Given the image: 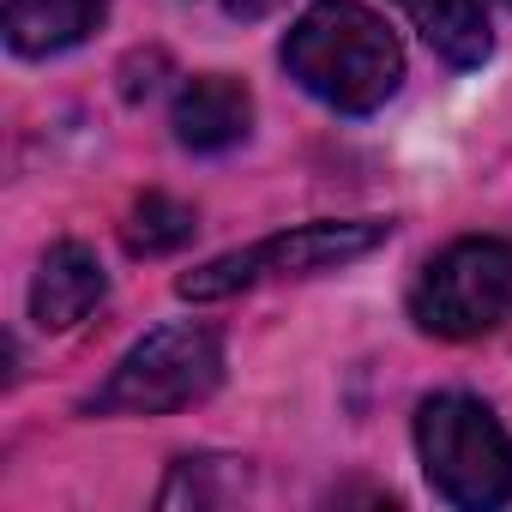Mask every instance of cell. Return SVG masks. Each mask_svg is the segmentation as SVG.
<instances>
[{
    "instance_id": "obj_6",
    "label": "cell",
    "mask_w": 512,
    "mask_h": 512,
    "mask_svg": "<svg viewBox=\"0 0 512 512\" xmlns=\"http://www.w3.org/2000/svg\"><path fill=\"white\" fill-rule=\"evenodd\" d=\"M109 296V272L85 241H55L31 278V320L43 332H73Z\"/></svg>"
},
{
    "instance_id": "obj_1",
    "label": "cell",
    "mask_w": 512,
    "mask_h": 512,
    "mask_svg": "<svg viewBox=\"0 0 512 512\" xmlns=\"http://www.w3.org/2000/svg\"><path fill=\"white\" fill-rule=\"evenodd\" d=\"M284 67L326 109L374 115L398 91V79H404V49L386 31V19L368 13L362 0H320V7H308L290 25Z\"/></svg>"
},
{
    "instance_id": "obj_3",
    "label": "cell",
    "mask_w": 512,
    "mask_h": 512,
    "mask_svg": "<svg viewBox=\"0 0 512 512\" xmlns=\"http://www.w3.org/2000/svg\"><path fill=\"white\" fill-rule=\"evenodd\" d=\"M416 458L452 506L488 512L512 500V440L494 410L464 392H440L416 410Z\"/></svg>"
},
{
    "instance_id": "obj_8",
    "label": "cell",
    "mask_w": 512,
    "mask_h": 512,
    "mask_svg": "<svg viewBox=\"0 0 512 512\" xmlns=\"http://www.w3.org/2000/svg\"><path fill=\"white\" fill-rule=\"evenodd\" d=\"M109 13V0H7V43L25 61L79 49Z\"/></svg>"
},
{
    "instance_id": "obj_11",
    "label": "cell",
    "mask_w": 512,
    "mask_h": 512,
    "mask_svg": "<svg viewBox=\"0 0 512 512\" xmlns=\"http://www.w3.org/2000/svg\"><path fill=\"white\" fill-rule=\"evenodd\" d=\"M229 7V19H266V13H278L284 0H223Z\"/></svg>"
},
{
    "instance_id": "obj_4",
    "label": "cell",
    "mask_w": 512,
    "mask_h": 512,
    "mask_svg": "<svg viewBox=\"0 0 512 512\" xmlns=\"http://www.w3.org/2000/svg\"><path fill=\"white\" fill-rule=\"evenodd\" d=\"M223 380V338L199 320H175L145 332L109 374V386L85 404L91 416H169L211 398Z\"/></svg>"
},
{
    "instance_id": "obj_5",
    "label": "cell",
    "mask_w": 512,
    "mask_h": 512,
    "mask_svg": "<svg viewBox=\"0 0 512 512\" xmlns=\"http://www.w3.org/2000/svg\"><path fill=\"white\" fill-rule=\"evenodd\" d=\"M512 314V241L464 235L440 247L410 284V320L428 338H482Z\"/></svg>"
},
{
    "instance_id": "obj_2",
    "label": "cell",
    "mask_w": 512,
    "mask_h": 512,
    "mask_svg": "<svg viewBox=\"0 0 512 512\" xmlns=\"http://www.w3.org/2000/svg\"><path fill=\"white\" fill-rule=\"evenodd\" d=\"M392 235V217H326V223H296V229H278L253 247H235L223 260H205L199 272H187L175 284L181 302H223V296H241L253 284H272V278H314V272H332V266H350L362 253H374L380 241Z\"/></svg>"
},
{
    "instance_id": "obj_9",
    "label": "cell",
    "mask_w": 512,
    "mask_h": 512,
    "mask_svg": "<svg viewBox=\"0 0 512 512\" xmlns=\"http://www.w3.org/2000/svg\"><path fill=\"white\" fill-rule=\"evenodd\" d=\"M398 7L440 61H452V67H482L488 61V49H494L488 0H398Z\"/></svg>"
},
{
    "instance_id": "obj_7",
    "label": "cell",
    "mask_w": 512,
    "mask_h": 512,
    "mask_svg": "<svg viewBox=\"0 0 512 512\" xmlns=\"http://www.w3.org/2000/svg\"><path fill=\"white\" fill-rule=\"evenodd\" d=\"M169 127H175V139H181L187 151H205V157H211V151H229V145H241L247 127H253V97H247V85L229 79V73L187 79L181 97H175V109H169Z\"/></svg>"
},
{
    "instance_id": "obj_10",
    "label": "cell",
    "mask_w": 512,
    "mask_h": 512,
    "mask_svg": "<svg viewBox=\"0 0 512 512\" xmlns=\"http://www.w3.org/2000/svg\"><path fill=\"white\" fill-rule=\"evenodd\" d=\"M121 241H127V253H139V260L175 253L181 241H193V205H181V199H169V193H145V199L127 211Z\"/></svg>"
},
{
    "instance_id": "obj_12",
    "label": "cell",
    "mask_w": 512,
    "mask_h": 512,
    "mask_svg": "<svg viewBox=\"0 0 512 512\" xmlns=\"http://www.w3.org/2000/svg\"><path fill=\"white\" fill-rule=\"evenodd\" d=\"M506 7H512V0H506Z\"/></svg>"
}]
</instances>
